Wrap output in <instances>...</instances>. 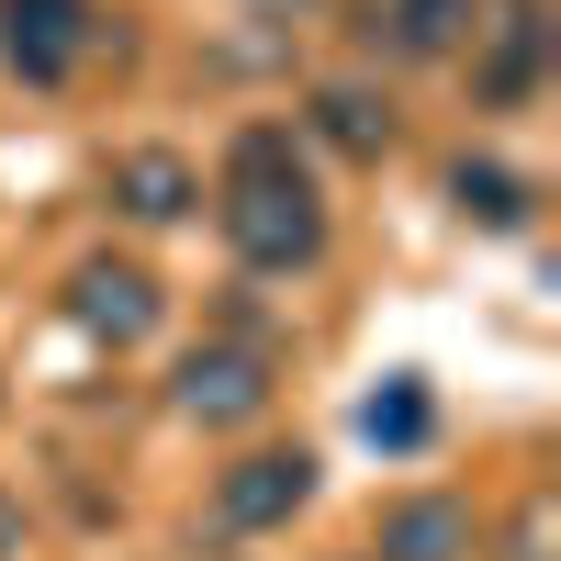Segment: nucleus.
Segmentation results:
<instances>
[{
    "label": "nucleus",
    "instance_id": "nucleus-6",
    "mask_svg": "<svg viewBox=\"0 0 561 561\" xmlns=\"http://www.w3.org/2000/svg\"><path fill=\"white\" fill-rule=\"evenodd\" d=\"M539 79H550V12H539V0H483V23H472V90L494 113H517Z\"/></svg>",
    "mask_w": 561,
    "mask_h": 561
},
{
    "label": "nucleus",
    "instance_id": "nucleus-14",
    "mask_svg": "<svg viewBox=\"0 0 561 561\" xmlns=\"http://www.w3.org/2000/svg\"><path fill=\"white\" fill-rule=\"evenodd\" d=\"M0 561H23V494L0 483Z\"/></svg>",
    "mask_w": 561,
    "mask_h": 561
},
{
    "label": "nucleus",
    "instance_id": "nucleus-5",
    "mask_svg": "<svg viewBox=\"0 0 561 561\" xmlns=\"http://www.w3.org/2000/svg\"><path fill=\"white\" fill-rule=\"evenodd\" d=\"M314 505V449L293 438V449H248L237 472L214 483V528L225 539H270V528H293Z\"/></svg>",
    "mask_w": 561,
    "mask_h": 561
},
{
    "label": "nucleus",
    "instance_id": "nucleus-10",
    "mask_svg": "<svg viewBox=\"0 0 561 561\" xmlns=\"http://www.w3.org/2000/svg\"><path fill=\"white\" fill-rule=\"evenodd\" d=\"M472 23H483V0H382L359 34L393 45V57H460V45H472Z\"/></svg>",
    "mask_w": 561,
    "mask_h": 561
},
{
    "label": "nucleus",
    "instance_id": "nucleus-9",
    "mask_svg": "<svg viewBox=\"0 0 561 561\" xmlns=\"http://www.w3.org/2000/svg\"><path fill=\"white\" fill-rule=\"evenodd\" d=\"M192 203H203V169L180 158V147H124L113 158V214H135V225H192Z\"/></svg>",
    "mask_w": 561,
    "mask_h": 561
},
{
    "label": "nucleus",
    "instance_id": "nucleus-8",
    "mask_svg": "<svg viewBox=\"0 0 561 561\" xmlns=\"http://www.w3.org/2000/svg\"><path fill=\"white\" fill-rule=\"evenodd\" d=\"M293 135H314V147H337V158H359V169H382V158H393V102H382V90H359V79H325Z\"/></svg>",
    "mask_w": 561,
    "mask_h": 561
},
{
    "label": "nucleus",
    "instance_id": "nucleus-11",
    "mask_svg": "<svg viewBox=\"0 0 561 561\" xmlns=\"http://www.w3.org/2000/svg\"><path fill=\"white\" fill-rule=\"evenodd\" d=\"M449 203L472 214V225H494V237H517L539 192H528V180L505 169V158H449Z\"/></svg>",
    "mask_w": 561,
    "mask_h": 561
},
{
    "label": "nucleus",
    "instance_id": "nucleus-4",
    "mask_svg": "<svg viewBox=\"0 0 561 561\" xmlns=\"http://www.w3.org/2000/svg\"><path fill=\"white\" fill-rule=\"evenodd\" d=\"M158 314H169V293H158L147 259H113V248H102V259L68 270V325H79V337H102V348H147Z\"/></svg>",
    "mask_w": 561,
    "mask_h": 561
},
{
    "label": "nucleus",
    "instance_id": "nucleus-2",
    "mask_svg": "<svg viewBox=\"0 0 561 561\" xmlns=\"http://www.w3.org/2000/svg\"><path fill=\"white\" fill-rule=\"evenodd\" d=\"M102 34H113L102 0H0V68L23 90H68Z\"/></svg>",
    "mask_w": 561,
    "mask_h": 561
},
{
    "label": "nucleus",
    "instance_id": "nucleus-3",
    "mask_svg": "<svg viewBox=\"0 0 561 561\" xmlns=\"http://www.w3.org/2000/svg\"><path fill=\"white\" fill-rule=\"evenodd\" d=\"M270 393H280V359L259 337H203L180 359V382H169V404L192 415V427H259Z\"/></svg>",
    "mask_w": 561,
    "mask_h": 561
},
{
    "label": "nucleus",
    "instance_id": "nucleus-7",
    "mask_svg": "<svg viewBox=\"0 0 561 561\" xmlns=\"http://www.w3.org/2000/svg\"><path fill=\"white\" fill-rule=\"evenodd\" d=\"M483 550V528H472V505L460 494H393L382 505V539H370V561H472Z\"/></svg>",
    "mask_w": 561,
    "mask_h": 561
},
{
    "label": "nucleus",
    "instance_id": "nucleus-1",
    "mask_svg": "<svg viewBox=\"0 0 561 561\" xmlns=\"http://www.w3.org/2000/svg\"><path fill=\"white\" fill-rule=\"evenodd\" d=\"M214 214H225V248H237L248 280H304L325 259V192H314V158L293 124H237Z\"/></svg>",
    "mask_w": 561,
    "mask_h": 561
},
{
    "label": "nucleus",
    "instance_id": "nucleus-12",
    "mask_svg": "<svg viewBox=\"0 0 561 561\" xmlns=\"http://www.w3.org/2000/svg\"><path fill=\"white\" fill-rule=\"evenodd\" d=\"M359 438H370V449H393V460H415V449L438 438V404H427V382H415V370H393V382L359 404Z\"/></svg>",
    "mask_w": 561,
    "mask_h": 561
},
{
    "label": "nucleus",
    "instance_id": "nucleus-13",
    "mask_svg": "<svg viewBox=\"0 0 561 561\" xmlns=\"http://www.w3.org/2000/svg\"><path fill=\"white\" fill-rule=\"evenodd\" d=\"M550 539H561V494L539 483V494L517 505V528H505V561H550Z\"/></svg>",
    "mask_w": 561,
    "mask_h": 561
}]
</instances>
